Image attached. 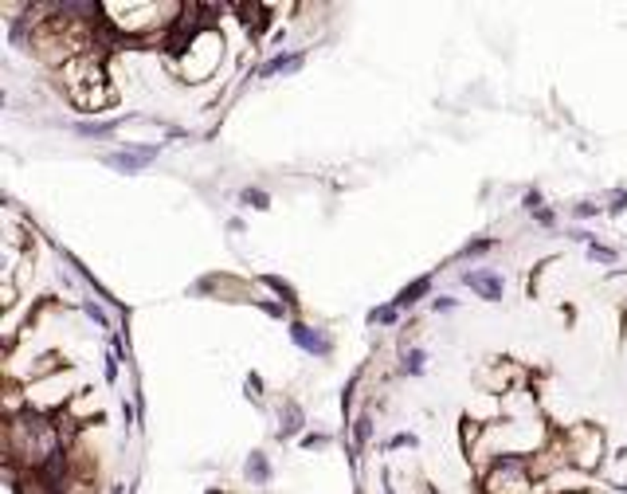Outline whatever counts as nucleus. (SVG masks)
I'll list each match as a JSON object with an SVG mask.
<instances>
[{
  "instance_id": "f257e3e1",
  "label": "nucleus",
  "mask_w": 627,
  "mask_h": 494,
  "mask_svg": "<svg viewBox=\"0 0 627 494\" xmlns=\"http://www.w3.org/2000/svg\"><path fill=\"white\" fill-rule=\"evenodd\" d=\"M290 338L298 341L306 353H318V357H329V350H334V341H329L322 330H310V325H302V322L290 325Z\"/></svg>"
},
{
  "instance_id": "f03ea898",
  "label": "nucleus",
  "mask_w": 627,
  "mask_h": 494,
  "mask_svg": "<svg viewBox=\"0 0 627 494\" xmlns=\"http://www.w3.org/2000/svg\"><path fill=\"white\" fill-rule=\"evenodd\" d=\"M157 157V149H137V153H110L106 157V165L110 169H118V173H137L145 169L149 161Z\"/></svg>"
},
{
  "instance_id": "7ed1b4c3",
  "label": "nucleus",
  "mask_w": 627,
  "mask_h": 494,
  "mask_svg": "<svg viewBox=\"0 0 627 494\" xmlns=\"http://www.w3.org/2000/svg\"><path fill=\"white\" fill-rule=\"evenodd\" d=\"M463 278H467V287H474L486 302H498V298H502V278L490 275V271H467Z\"/></svg>"
},
{
  "instance_id": "20e7f679",
  "label": "nucleus",
  "mask_w": 627,
  "mask_h": 494,
  "mask_svg": "<svg viewBox=\"0 0 627 494\" xmlns=\"http://www.w3.org/2000/svg\"><path fill=\"white\" fill-rule=\"evenodd\" d=\"M298 67H302V55H275V59L267 63L259 75H263V79H275V75H282V71H298Z\"/></svg>"
},
{
  "instance_id": "39448f33",
  "label": "nucleus",
  "mask_w": 627,
  "mask_h": 494,
  "mask_svg": "<svg viewBox=\"0 0 627 494\" xmlns=\"http://www.w3.org/2000/svg\"><path fill=\"white\" fill-rule=\"evenodd\" d=\"M427 290H432V278H416L412 287H404V290H400L396 306H412V302H420V294H427Z\"/></svg>"
},
{
  "instance_id": "423d86ee",
  "label": "nucleus",
  "mask_w": 627,
  "mask_h": 494,
  "mask_svg": "<svg viewBox=\"0 0 627 494\" xmlns=\"http://www.w3.org/2000/svg\"><path fill=\"white\" fill-rule=\"evenodd\" d=\"M247 475H251L255 482H267V479H271V467H267V459L259 455V451H255V455L247 459Z\"/></svg>"
},
{
  "instance_id": "0eeeda50",
  "label": "nucleus",
  "mask_w": 627,
  "mask_h": 494,
  "mask_svg": "<svg viewBox=\"0 0 627 494\" xmlns=\"http://www.w3.org/2000/svg\"><path fill=\"white\" fill-rule=\"evenodd\" d=\"M588 255L596 259V263H615V259H619L612 247H600V243H588Z\"/></svg>"
},
{
  "instance_id": "6e6552de",
  "label": "nucleus",
  "mask_w": 627,
  "mask_h": 494,
  "mask_svg": "<svg viewBox=\"0 0 627 494\" xmlns=\"http://www.w3.org/2000/svg\"><path fill=\"white\" fill-rule=\"evenodd\" d=\"M525 205H530V212H533L537 220H541V224H553V212H545V208H541V200H537V193H530V196H525Z\"/></svg>"
},
{
  "instance_id": "1a4fd4ad",
  "label": "nucleus",
  "mask_w": 627,
  "mask_h": 494,
  "mask_svg": "<svg viewBox=\"0 0 627 494\" xmlns=\"http://www.w3.org/2000/svg\"><path fill=\"white\" fill-rule=\"evenodd\" d=\"M298 428H302V412L294 408V404H290V408H287V424H282V435L298 432Z\"/></svg>"
},
{
  "instance_id": "9d476101",
  "label": "nucleus",
  "mask_w": 627,
  "mask_h": 494,
  "mask_svg": "<svg viewBox=\"0 0 627 494\" xmlns=\"http://www.w3.org/2000/svg\"><path fill=\"white\" fill-rule=\"evenodd\" d=\"M79 133H86V137H106V133H114V126H95V122H83V126H79Z\"/></svg>"
},
{
  "instance_id": "9b49d317",
  "label": "nucleus",
  "mask_w": 627,
  "mask_h": 494,
  "mask_svg": "<svg viewBox=\"0 0 627 494\" xmlns=\"http://www.w3.org/2000/svg\"><path fill=\"white\" fill-rule=\"evenodd\" d=\"M369 322H385V325H388V322H396V306H385V310H373V314H369Z\"/></svg>"
},
{
  "instance_id": "f8f14e48",
  "label": "nucleus",
  "mask_w": 627,
  "mask_h": 494,
  "mask_svg": "<svg viewBox=\"0 0 627 494\" xmlns=\"http://www.w3.org/2000/svg\"><path fill=\"white\" fill-rule=\"evenodd\" d=\"M243 205H251V208H267V193H259V189H247V193H243Z\"/></svg>"
},
{
  "instance_id": "ddd939ff",
  "label": "nucleus",
  "mask_w": 627,
  "mask_h": 494,
  "mask_svg": "<svg viewBox=\"0 0 627 494\" xmlns=\"http://www.w3.org/2000/svg\"><path fill=\"white\" fill-rule=\"evenodd\" d=\"M404 369H408V373H420V369H423V353H420V350H412V353H408V361H404Z\"/></svg>"
},
{
  "instance_id": "4468645a",
  "label": "nucleus",
  "mask_w": 627,
  "mask_h": 494,
  "mask_svg": "<svg viewBox=\"0 0 627 494\" xmlns=\"http://www.w3.org/2000/svg\"><path fill=\"white\" fill-rule=\"evenodd\" d=\"M86 314H90V318H95V322H98V325H106V314L98 310V306H86Z\"/></svg>"
},
{
  "instance_id": "2eb2a0df",
  "label": "nucleus",
  "mask_w": 627,
  "mask_h": 494,
  "mask_svg": "<svg viewBox=\"0 0 627 494\" xmlns=\"http://www.w3.org/2000/svg\"><path fill=\"white\" fill-rule=\"evenodd\" d=\"M357 439H369V420H357Z\"/></svg>"
}]
</instances>
